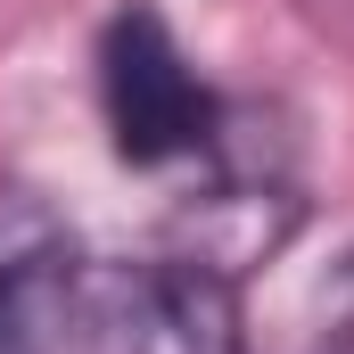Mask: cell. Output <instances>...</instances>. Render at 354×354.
Returning a JSON list of instances; mask_svg holds the SVG:
<instances>
[{"label": "cell", "instance_id": "obj_3", "mask_svg": "<svg viewBox=\"0 0 354 354\" xmlns=\"http://www.w3.org/2000/svg\"><path fill=\"white\" fill-rule=\"evenodd\" d=\"M75 305H83V248L66 214L41 189L0 181V354H50Z\"/></svg>", "mask_w": 354, "mask_h": 354}, {"label": "cell", "instance_id": "obj_2", "mask_svg": "<svg viewBox=\"0 0 354 354\" xmlns=\"http://www.w3.org/2000/svg\"><path fill=\"white\" fill-rule=\"evenodd\" d=\"M75 322L91 354H248V280L189 248H149L83 272Z\"/></svg>", "mask_w": 354, "mask_h": 354}, {"label": "cell", "instance_id": "obj_4", "mask_svg": "<svg viewBox=\"0 0 354 354\" xmlns=\"http://www.w3.org/2000/svg\"><path fill=\"white\" fill-rule=\"evenodd\" d=\"M322 354H354V256L338 264V305H330V330H322Z\"/></svg>", "mask_w": 354, "mask_h": 354}, {"label": "cell", "instance_id": "obj_1", "mask_svg": "<svg viewBox=\"0 0 354 354\" xmlns=\"http://www.w3.org/2000/svg\"><path fill=\"white\" fill-rule=\"evenodd\" d=\"M91 91H99V124L107 149L132 174H165V165H214L239 99L198 75V58L181 50L157 0H124L99 41H91Z\"/></svg>", "mask_w": 354, "mask_h": 354}, {"label": "cell", "instance_id": "obj_5", "mask_svg": "<svg viewBox=\"0 0 354 354\" xmlns=\"http://www.w3.org/2000/svg\"><path fill=\"white\" fill-rule=\"evenodd\" d=\"M297 17L330 41H354V0H297Z\"/></svg>", "mask_w": 354, "mask_h": 354}]
</instances>
